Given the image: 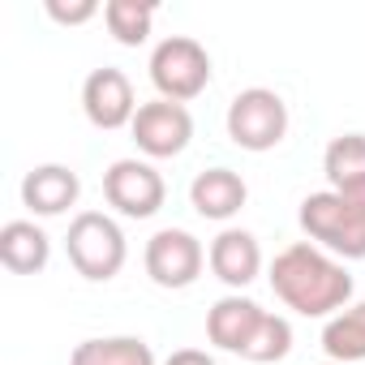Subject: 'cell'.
Instances as JSON below:
<instances>
[{
    "label": "cell",
    "mask_w": 365,
    "mask_h": 365,
    "mask_svg": "<svg viewBox=\"0 0 365 365\" xmlns=\"http://www.w3.org/2000/svg\"><path fill=\"white\" fill-rule=\"evenodd\" d=\"M82 194V180L73 168L65 163H39L26 172L22 180V207L39 220H52V215H65Z\"/></svg>",
    "instance_id": "12"
},
{
    "label": "cell",
    "mask_w": 365,
    "mask_h": 365,
    "mask_svg": "<svg viewBox=\"0 0 365 365\" xmlns=\"http://www.w3.org/2000/svg\"><path fill=\"white\" fill-rule=\"evenodd\" d=\"M322 172L331 190H361L365 185V133H339L322 150Z\"/></svg>",
    "instance_id": "17"
},
{
    "label": "cell",
    "mask_w": 365,
    "mask_h": 365,
    "mask_svg": "<svg viewBox=\"0 0 365 365\" xmlns=\"http://www.w3.org/2000/svg\"><path fill=\"white\" fill-rule=\"evenodd\" d=\"M142 262H146V275H150L159 288L180 292V288L198 284V275H202V267H207V250H202V241H198L194 232H185V228H159V232L146 241Z\"/></svg>",
    "instance_id": "7"
},
{
    "label": "cell",
    "mask_w": 365,
    "mask_h": 365,
    "mask_svg": "<svg viewBox=\"0 0 365 365\" xmlns=\"http://www.w3.org/2000/svg\"><path fill=\"white\" fill-rule=\"evenodd\" d=\"M262 318H267V309H262L258 301H250V297H241V292H228V297H220V301L207 309V339H211L215 348H224V352L245 356V348H250L254 331L262 327Z\"/></svg>",
    "instance_id": "11"
},
{
    "label": "cell",
    "mask_w": 365,
    "mask_h": 365,
    "mask_svg": "<svg viewBox=\"0 0 365 365\" xmlns=\"http://www.w3.org/2000/svg\"><path fill=\"white\" fill-rule=\"evenodd\" d=\"M103 198L125 220H150V215H159L168 185L150 159H116L103 172Z\"/></svg>",
    "instance_id": "6"
},
{
    "label": "cell",
    "mask_w": 365,
    "mask_h": 365,
    "mask_svg": "<svg viewBox=\"0 0 365 365\" xmlns=\"http://www.w3.org/2000/svg\"><path fill=\"white\" fill-rule=\"evenodd\" d=\"M288 352H292V322H288L284 314H271V309H267L262 327L254 331V339H250V348H245V361L271 365V361H284Z\"/></svg>",
    "instance_id": "19"
},
{
    "label": "cell",
    "mask_w": 365,
    "mask_h": 365,
    "mask_svg": "<svg viewBox=\"0 0 365 365\" xmlns=\"http://www.w3.org/2000/svg\"><path fill=\"white\" fill-rule=\"evenodd\" d=\"M163 365H215V356H211V352H202V348H176Z\"/></svg>",
    "instance_id": "21"
},
{
    "label": "cell",
    "mask_w": 365,
    "mask_h": 365,
    "mask_svg": "<svg viewBox=\"0 0 365 365\" xmlns=\"http://www.w3.org/2000/svg\"><path fill=\"white\" fill-rule=\"evenodd\" d=\"M271 288L275 297L297 309L301 318H335L352 301V275L348 267L318 250L314 241H297L275 254L271 262Z\"/></svg>",
    "instance_id": "1"
},
{
    "label": "cell",
    "mask_w": 365,
    "mask_h": 365,
    "mask_svg": "<svg viewBox=\"0 0 365 365\" xmlns=\"http://www.w3.org/2000/svg\"><path fill=\"white\" fill-rule=\"evenodd\" d=\"M301 228L305 237L335 254L339 262L365 258V185L361 190H322L301 202Z\"/></svg>",
    "instance_id": "2"
},
{
    "label": "cell",
    "mask_w": 365,
    "mask_h": 365,
    "mask_svg": "<svg viewBox=\"0 0 365 365\" xmlns=\"http://www.w3.org/2000/svg\"><path fill=\"white\" fill-rule=\"evenodd\" d=\"M69 365H155V352L138 335H108V339H82L69 352Z\"/></svg>",
    "instance_id": "16"
},
{
    "label": "cell",
    "mask_w": 365,
    "mask_h": 365,
    "mask_svg": "<svg viewBox=\"0 0 365 365\" xmlns=\"http://www.w3.org/2000/svg\"><path fill=\"white\" fill-rule=\"evenodd\" d=\"M138 150L146 159H176L194 142V116L185 103H172V99H150L138 108L133 125H129Z\"/></svg>",
    "instance_id": "8"
},
{
    "label": "cell",
    "mask_w": 365,
    "mask_h": 365,
    "mask_svg": "<svg viewBox=\"0 0 365 365\" xmlns=\"http://www.w3.org/2000/svg\"><path fill=\"white\" fill-rule=\"evenodd\" d=\"M0 262L14 275H39L52 262V237L35 220H9L0 228Z\"/></svg>",
    "instance_id": "14"
},
{
    "label": "cell",
    "mask_w": 365,
    "mask_h": 365,
    "mask_svg": "<svg viewBox=\"0 0 365 365\" xmlns=\"http://www.w3.org/2000/svg\"><path fill=\"white\" fill-rule=\"evenodd\" d=\"M245 198H250V185L232 168H207V172L194 176V185H190L194 211L202 220H215V224H228L232 215H241Z\"/></svg>",
    "instance_id": "13"
},
{
    "label": "cell",
    "mask_w": 365,
    "mask_h": 365,
    "mask_svg": "<svg viewBox=\"0 0 365 365\" xmlns=\"http://www.w3.org/2000/svg\"><path fill=\"white\" fill-rule=\"evenodd\" d=\"M322 352L335 365H356L365 361V301L339 309L335 318H327L322 327Z\"/></svg>",
    "instance_id": "15"
},
{
    "label": "cell",
    "mask_w": 365,
    "mask_h": 365,
    "mask_svg": "<svg viewBox=\"0 0 365 365\" xmlns=\"http://www.w3.org/2000/svg\"><path fill=\"white\" fill-rule=\"evenodd\" d=\"M65 254L73 262V271L91 284H108L120 275L125 258H129V245H125V232L112 215L103 211H82L73 215L69 224V237H65Z\"/></svg>",
    "instance_id": "3"
},
{
    "label": "cell",
    "mask_w": 365,
    "mask_h": 365,
    "mask_svg": "<svg viewBox=\"0 0 365 365\" xmlns=\"http://www.w3.org/2000/svg\"><path fill=\"white\" fill-rule=\"evenodd\" d=\"M207 262H211V271H215L220 284H228V288L241 292V288H250V284L262 275V245H258V237L245 232V228H224V232L211 241Z\"/></svg>",
    "instance_id": "10"
},
{
    "label": "cell",
    "mask_w": 365,
    "mask_h": 365,
    "mask_svg": "<svg viewBox=\"0 0 365 365\" xmlns=\"http://www.w3.org/2000/svg\"><path fill=\"white\" fill-rule=\"evenodd\" d=\"M138 108L142 103H138L133 82H129L125 69L103 65L82 82V112L95 129H125V125H133Z\"/></svg>",
    "instance_id": "9"
},
{
    "label": "cell",
    "mask_w": 365,
    "mask_h": 365,
    "mask_svg": "<svg viewBox=\"0 0 365 365\" xmlns=\"http://www.w3.org/2000/svg\"><path fill=\"white\" fill-rule=\"evenodd\" d=\"M43 9H48V18L61 22V26H82V22H91V18L103 14L95 0H69V5H65V0H48Z\"/></svg>",
    "instance_id": "20"
},
{
    "label": "cell",
    "mask_w": 365,
    "mask_h": 365,
    "mask_svg": "<svg viewBox=\"0 0 365 365\" xmlns=\"http://www.w3.org/2000/svg\"><path fill=\"white\" fill-rule=\"evenodd\" d=\"M322 365H335V361H322Z\"/></svg>",
    "instance_id": "22"
},
{
    "label": "cell",
    "mask_w": 365,
    "mask_h": 365,
    "mask_svg": "<svg viewBox=\"0 0 365 365\" xmlns=\"http://www.w3.org/2000/svg\"><path fill=\"white\" fill-rule=\"evenodd\" d=\"M146 69H150L159 99H172V103H190L211 86V52L190 35L159 39Z\"/></svg>",
    "instance_id": "4"
},
{
    "label": "cell",
    "mask_w": 365,
    "mask_h": 365,
    "mask_svg": "<svg viewBox=\"0 0 365 365\" xmlns=\"http://www.w3.org/2000/svg\"><path fill=\"white\" fill-rule=\"evenodd\" d=\"M224 125H228V138L241 150L262 155V150H275L288 138V103L267 86H250L228 103Z\"/></svg>",
    "instance_id": "5"
},
{
    "label": "cell",
    "mask_w": 365,
    "mask_h": 365,
    "mask_svg": "<svg viewBox=\"0 0 365 365\" xmlns=\"http://www.w3.org/2000/svg\"><path fill=\"white\" fill-rule=\"evenodd\" d=\"M103 22L120 48H142L150 39V26H155V5L150 0H108Z\"/></svg>",
    "instance_id": "18"
}]
</instances>
